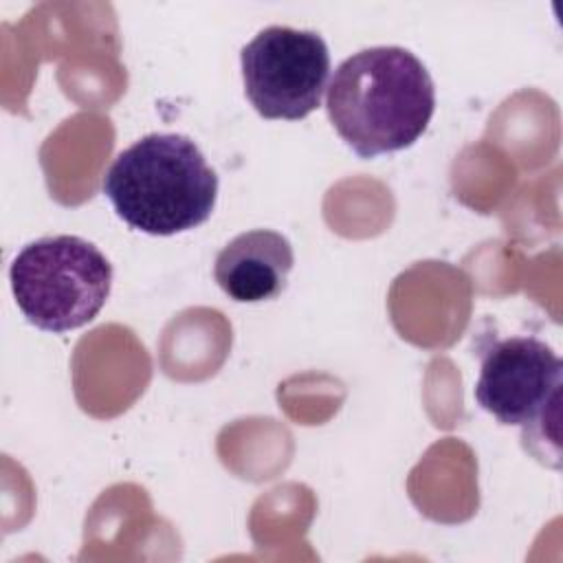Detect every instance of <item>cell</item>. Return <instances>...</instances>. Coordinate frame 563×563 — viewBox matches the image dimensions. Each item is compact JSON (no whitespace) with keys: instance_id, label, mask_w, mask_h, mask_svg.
Segmentation results:
<instances>
[{"instance_id":"6da1fadb","label":"cell","mask_w":563,"mask_h":563,"mask_svg":"<svg viewBox=\"0 0 563 563\" xmlns=\"http://www.w3.org/2000/svg\"><path fill=\"white\" fill-rule=\"evenodd\" d=\"M328 117L361 158L411 147L435 110L427 66L402 46H372L339 64L328 86Z\"/></svg>"},{"instance_id":"7a4b0ae2","label":"cell","mask_w":563,"mask_h":563,"mask_svg":"<svg viewBox=\"0 0 563 563\" xmlns=\"http://www.w3.org/2000/svg\"><path fill=\"white\" fill-rule=\"evenodd\" d=\"M117 216L147 235H176L209 220L218 176L183 134H147L117 154L103 176Z\"/></svg>"},{"instance_id":"3957f363","label":"cell","mask_w":563,"mask_h":563,"mask_svg":"<svg viewBox=\"0 0 563 563\" xmlns=\"http://www.w3.org/2000/svg\"><path fill=\"white\" fill-rule=\"evenodd\" d=\"M9 282L29 323L46 332H68L90 323L106 306L112 264L79 235H46L13 257Z\"/></svg>"},{"instance_id":"277c9868","label":"cell","mask_w":563,"mask_h":563,"mask_svg":"<svg viewBox=\"0 0 563 563\" xmlns=\"http://www.w3.org/2000/svg\"><path fill=\"white\" fill-rule=\"evenodd\" d=\"M475 400L501 424H519L530 453L545 442V422L556 424L563 363L534 336L493 339L479 350Z\"/></svg>"},{"instance_id":"5b68a950","label":"cell","mask_w":563,"mask_h":563,"mask_svg":"<svg viewBox=\"0 0 563 563\" xmlns=\"http://www.w3.org/2000/svg\"><path fill=\"white\" fill-rule=\"evenodd\" d=\"M244 92L264 119L299 121L321 106L330 53L314 31L262 29L240 53Z\"/></svg>"},{"instance_id":"8992f818","label":"cell","mask_w":563,"mask_h":563,"mask_svg":"<svg viewBox=\"0 0 563 563\" xmlns=\"http://www.w3.org/2000/svg\"><path fill=\"white\" fill-rule=\"evenodd\" d=\"M295 255L290 242L271 229L235 235L216 257L218 286L240 303L275 299L284 292Z\"/></svg>"}]
</instances>
